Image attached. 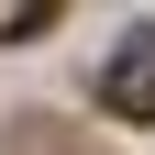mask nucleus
I'll return each mask as SVG.
<instances>
[{"mask_svg": "<svg viewBox=\"0 0 155 155\" xmlns=\"http://www.w3.org/2000/svg\"><path fill=\"white\" fill-rule=\"evenodd\" d=\"M100 111L111 122H155V22H133L122 45L100 55Z\"/></svg>", "mask_w": 155, "mask_h": 155, "instance_id": "f257e3e1", "label": "nucleus"}]
</instances>
